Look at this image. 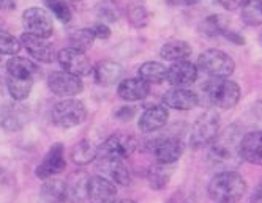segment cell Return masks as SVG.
Masks as SVG:
<instances>
[{"mask_svg":"<svg viewBox=\"0 0 262 203\" xmlns=\"http://www.w3.org/2000/svg\"><path fill=\"white\" fill-rule=\"evenodd\" d=\"M196 95L199 104L205 107L228 110L238 104L242 91L234 81L210 78L207 82H204L199 87V91Z\"/></svg>","mask_w":262,"mask_h":203,"instance_id":"6da1fadb","label":"cell"},{"mask_svg":"<svg viewBox=\"0 0 262 203\" xmlns=\"http://www.w3.org/2000/svg\"><path fill=\"white\" fill-rule=\"evenodd\" d=\"M242 133L237 124H229L223 129L221 133L213 139L212 148H210V159L218 167H224L231 170L232 167H238L242 164L240 156V140Z\"/></svg>","mask_w":262,"mask_h":203,"instance_id":"7a4b0ae2","label":"cell"},{"mask_svg":"<svg viewBox=\"0 0 262 203\" xmlns=\"http://www.w3.org/2000/svg\"><path fill=\"white\" fill-rule=\"evenodd\" d=\"M248 191V184L240 173L223 170L216 173L207 186L209 197L216 203H237Z\"/></svg>","mask_w":262,"mask_h":203,"instance_id":"3957f363","label":"cell"},{"mask_svg":"<svg viewBox=\"0 0 262 203\" xmlns=\"http://www.w3.org/2000/svg\"><path fill=\"white\" fill-rule=\"evenodd\" d=\"M198 71L213 79H229L235 71V62L229 54L220 49H207L198 57Z\"/></svg>","mask_w":262,"mask_h":203,"instance_id":"277c9868","label":"cell"},{"mask_svg":"<svg viewBox=\"0 0 262 203\" xmlns=\"http://www.w3.org/2000/svg\"><path fill=\"white\" fill-rule=\"evenodd\" d=\"M220 133V115L213 109L204 112L196 118L191 126L188 143L193 150H201L213 142V139Z\"/></svg>","mask_w":262,"mask_h":203,"instance_id":"5b68a950","label":"cell"},{"mask_svg":"<svg viewBox=\"0 0 262 203\" xmlns=\"http://www.w3.org/2000/svg\"><path fill=\"white\" fill-rule=\"evenodd\" d=\"M87 118V107L82 101L74 98H63L55 103L51 110V120L59 128H73Z\"/></svg>","mask_w":262,"mask_h":203,"instance_id":"8992f818","label":"cell"},{"mask_svg":"<svg viewBox=\"0 0 262 203\" xmlns=\"http://www.w3.org/2000/svg\"><path fill=\"white\" fill-rule=\"evenodd\" d=\"M138 148V140L135 136L126 133H116L107 137L100 146L97 158H112L125 161Z\"/></svg>","mask_w":262,"mask_h":203,"instance_id":"52a82bcc","label":"cell"},{"mask_svg":"<svg viewBox=\"0 0 262 203\" xmlns=\"http://www.w3.org/2000/svg\"><path fill=\"white\" fill-rule=\"evenodd\" d=\"M147 150L160 164H176L183 155V142L177 136H160L147 140Z\"/></svg>","mask_w":262,"mask_h":203,"instance_id":"ba28073f","label":"cell"},{"mask_svg":"<svg viewBox=\"0 0 262 203\" xmlns=\"http://www.w3.org/2000/svg\"><path fill=\"white\" fill-rule=\"evenodd\" d=\"M23 26L26 29V33L41 36V38H49L54 32L52 17L45 8L40 7L27 8L23 13Z\"/></svg>","mask_w":262,"mask_h":203,"instance_id":"9c48e42d","label":"cell"},{"mask_svg":"<svg viewBox=\"0 0 262 203\" xmlns=\"http://www.w3.org/2000/svg\"><path fill=\"white\" fill-rule=\"evenodd\" d=\"M30 109L19 101L7 103L0 107V128L7 133H17L29 123Z\"/></svg>","mask_w":262,"mask_h":203,"instance_id":"30bf717a","label":"cell"},{"mask_svg":"<svg viewBox=\"0 0 262 203\" xmlns=\"http://www.w3.org/2000/svg\"><path fill=\"white\" fill-rule=\"evenodd\" d=\"M48 87L55 96L60 98H73L79 95L84 90V84L81 78L73 76L65 71H54L48 78Z\"/></svg>","mask_w":262,"mask_h":203,"instance_id":"8fae6325","label":"cell"},{"mask_svg":"<svg viewBox=\"0 0 262 203\" xmlns=\"http://www.w3.org/2000/svg\"><path fill=\"white\" fill-rule=\"evenodd\" d=\"M57 60L60 66L63 68L65 72H70L73 76L78 78H85L92 74V65L90 60L87 59L85 52L76 50L73 47H65L57 52Z\"/></svg>","mask_w":262,"mask_h":203,"instance_id":"7c38bea8","label":"cell"},{"mask_svg":"<svg viewBox=\"0 0 262 203\" xmlns=\"http://www.w3.org/2000/svg\"><path fill=\"white\" fill-rule=\"evenodd\" d=\"M65 167H67V161H65L63 145L62 143H54L48 150L43 161L38 164V167H36V170H35V175L38 178H41V180H48L51 176L62 173L65 170Z\"/></svg>","mask_w":262,"mask_h":203,"instance_id":"4fadbf2b","label":"cell"},{"mask_svg":"<svg viewBox=\"0 0 262 203\" xmlns=\"http://www.w3.org/2000/svg\"><path fill=\"white\" fill-rule=\"evenodd\" d=\"M19 41H21V46L35 60L43 62V63H52L55 59H57V50H55V47L51 41H48V38L23 33Z\"/></svg>","mask_w":262,"mask_h":203,"instance_id":"5bb4252c","label":"cell"},{"mask_svg":"<svg viewBox=\"0 0 262 203\" xmlns=\"http://www.w3.org/2000/svg\"><path fill=\"white\" fill-rule=\"evenodd\" d=\"M117 198V186L101 175L90 176L87 183V200L90 203H111Z\"/></svg>","mask_w":262,"mask_h":203,"instance_id":"9a60e30c","label":"cell"},{"mask_svg":"<svg viewBox=\"0 0 262 203\" xmlns=\"http://www.w3.org/2000/svg\"><path fill=\"white\" fill-rule=\"evenodd\" d=\"M97 170L101 173V176L107 178L114 184L120 186H128L131 183V173L125 162L122 159H112V158H97Z\"/></svg>","mask_w":262,"mask_h":203,"instance_id":"2e32d148","label":"cell"},{"mask_svg":"<svg viewBox=\"0 0 262 203\" xmlns=\"http://www.w3.org/2000/svg\"><path fill=\"white\" fill-rule=\"evenodd\" d=\"M198 66L188 60H182L172 63L167 68V78L166 81L169 82L172 87H182V88H188L191 87L196 79H198Z\"/></svg>","mask_w":262,"mask_h":203,"instance_id":"e0dca14e","label":"cell"},{"mask_svg":"<svg viewBox=\"0 0 262 203\" xmlns=\"http://www.w3.org/2000/svg\"><path fill=\"white\" fill-rule=\"evenodd\" d=\"M199 104L196 91L182 88V87H172L163 95V106L171 107L176 110H191Z\"/></svg>","mask_w":262,"mask_h":203,"instance_id":"ac0fdd59","label":"cell"},{"mask_svg":"<svg viewBox=\"0 0 262 203\" xmlns=\"http://www.w3.org/2000/svg\"><path fill=\"white\" fill-rule=\"evenodd\" d=\"M167 118H169V112H167L166 106L158 104V106L148 107L139 117V121H138L139 131L144 134H150L154 131H158V129H161L167 123Z\"/></svg>","mask_w":262,"mask_h":203,"instance_id":"d6986e66","label":"cell"},{"mask_svg":"<svg viewBox=\"0 0 262 203\" xmlns=\"http://www.w3.org/2000/svg\"><path fill=\"white\" fill-rule=\"evenodd\" d=\"M240 156L250 164L262 165V129H256L242 137Z\"/></svg>","mask_w":262,"mask_h":203,"instance_id":"ffe728a7","label":"cell"},{"mask_svg":"<svg viewBox=\"0 0 262 203\" xmlns=\"http://www.w3.org/2000/svg\"><path fill=\"white\" fill-rule=\"evenodd\" d=\"M92 74L100 85H114L122 81L125 69L114 60H101L92 68Z\"/></svg>","mask_w":262,"mask_h":203,"instance_id":"44dd1931","label":"cell"},{"mask_svg":"<svg viewBox=\"0 0 262 203\" xmlns=\"http://www.w3.org/2000/svg\"><path fill=\"white\" fill-rule=\"evenodd\" d=\"M117 95L123 101H128V103L142 101L150 95V85L139 78L122 79L117 87Z\"/></svg>","mask_w":262,"mask_h":203,"instance_id":"7402d4cb","label":"cell"},{"mask_svg":"<svg viewBox=\"0 0 262 203\" xmlns=\"http://www.w3.org/2000/svg\"><path fill=\"white\" fill-rule=\"evenodd\" d=\"M193 54V47L191 44H188L186 41L182 40H174V41H167L166 44L161 46L160 49V55L167 60V62H182V60H188Z\"/></svg>","mask_w":262,"mask_h":203,"instance_id":"603a6c76","label":"cell"},{"mask_svg":"<svg viewBox=\"0 0 262 203\" xmlns=\"http://www.w3.org/2000/svg\"><path fill=\"white\" fill-rule=\"evenodd\" d=\"M40 68L36 66L33 62L24 57H13L7 62V74L13 78H21V79H33L35 74H38Z\"/></svg>","mask_w":262,"mask_h":203,"instance_id":"cb8c5ba5","label":"cell"},{"mask_svg":"<svg viewBox=\"0 0 262 203\" xmlns=\"http://www.w3.org/2000/svg\"><path fill=\"white\" fill-rule=\"evenodd\" d=\"M41 200L43 203H65L68 200L67 184L57 178H48L41 188Z\"/></svg>","mask_w":262,"mask_h":203,"instance_id":"d4e9b609","label":"cell"},{"mask_svg":"<svg viewBox=\"0 0 262 203\" xmlns=\"http://www.w3.org/2000/svg\"><path fill=\"white\" fill-rule=\"evenodd\" d=\"M87 183L89 176L84 172L73 173L70 180L65 181L68 200H71L73 203H82L87 198Z\"/></svg>","mask_w":262,"mask_h":203,"instance_id":"484cf974","label":"cell"},{"mask_svg":"<svg viewBox=\"0 0 262 203\" xmlns=\"http://www.w3.org/2000/svg\"><path fill=\"white\" fill-rule=\"evenodd\" d=\"M138 74H139V79H142L148 85L161 84L167 78V69L164 65H161L158 62H145L139 66Z\"/></svg>","mask_w":262,"mask_h":203,"instance_id":"4316f807","label":"cell"},{"mask_svg":"<svg viewBox=\"0 0 262 203\" xmlns=\"http://www.w3.org/2000/svg\"><path fill=\"white\" fill-rule=\"evenodd\" d=\"M172 172H174L172 164L157 162V165H152L150 170H148V184H150V188L155 191H161L163 188H166Z\"/></svg>","mask_w":262,"mask_h":203,"instance_id":"83f0119b","label":"cell"},{"mask_svg":"<svg viewBox=\"0 0 262 203\" xmlns=\"http://www.w3.org/2000/svg\"><path fill=\"white\" fill-rule=\"evenodd\" d=\"M97 153H98V146L93 145L90 140L84 139L79 143H76L71 150V159L74 164L78 165H85L92 161L97 159Z\"/></svg>","mask_w":262,"mask_h":203,"instance_id":"f1b7e54d","label":"cell"},{"mask_svg":"<svg viewBox=\"0 0 262 203\" xmlns=\"http://www.w3.org/2000/svg\"><path fill=\"white\" fill-rule=\"evenodd\" d=\"M33 87V79H21L7 74V88L14 101H24L30 96Z\"/></svg>","mask_w":262,"mask_h":203,"instance_id":"f546056e","label":"cell"},{"mask_svg":"<svg viewBox=\"0 0 262 203\" xmlns=\"http://www.w3.org/2000/svg\"><path fill=\"white\" fill-rule=\"evenodd\" d=\"M240 17L248 26H262V0H243Z\"/></svg>","mask_w":262,"mask_h":203,"instance_id":"4dcf8cb0","label":"cell"},{"mask_svg":"<svg viewBox=\"0 0 262 203\" xmlns=\"http://www.w3.org/2000/svg\"><path fill=\"white\" fill-rule=\"evenodd\" d=\"M68 43L70 47L85 52L95 43V35H93L92 29H76L68 35Z\"/></svg>","mask_w":262,"mask_h":203,"instance_id":"1f68e13d","label":"cell"},{"mask_svg":"<svg viewBox=\"0 0 262 203\" xmlns=\"http://www.w3.org/2000/svg\"><path fill=\"white\" fill-rule=\"evenodd\" d=\"M201 30L207 36H224V33L228 32V22L223 16L212 14L204 19V22L201 24Z\"/></svg>","mask_w":262,"mask_h":203,"instance_id":"d6a6232c","label":"cell"},{"mask_svg":"<svg viewBox=\"0 0 262 203\" xmlns=\"http://www.w3.org/2000/svg\"><path fill=\"white\" fill-rule=\"evenodd\" d=\"M97 16L106 22H116L120 17V10L114 0H101L97 5Z\"/></svg>","mask_w":262,"mask_h":203,"instance_id":"836d02e7","label":"cell"},{"mask_svg":"<svg viewBox=\"0 0 262 203\" xmlns=\"http://www.w3.org/2000/svg\"><path fill=\"white\" fill-rule=\"evenodd\" d=\"M21 41L16 38L14 35L0 30V55H17L21 50Z\"/></svg>","mask_w":262,"mask_h":203,"instance_id":"e575fe53","label":"cell"},{"mask_svg":"<svg viewBox=\"0 0 262 203\" xmlns=\"http://www.w3.org/2000/svg\"><path fill=\"white\" fill-rule=\"evenodd\" d=\"M43 2L49 8V11H52V14H55V17H57L59 21H62V22L71 21V8L65 0H43Z\"/></svg>","mask_w":262,"mask_h":203,"instance_id":"d590c367","label":"cell"},{"mask_svg":"<svg viewBox=\"0 0 262 203\" xmlns=\"http://www.w3.org/2000/svg\"><path fill=\"white\" fill-rule=\"evenodd\" d=\"M128 21L133 27H144L148 21V13L144 5L141 4H131L128 7Z\"/></svg>","mask_w":262,"mask_h":203,"instance_id":"8d00e7d4","label":"cell"},{"mask_svg":"<svg viewBox=\"0 0 262 203\" xmlns=\"http://www.w3.org/2000/svg\"><path fill=\"white\" fill-rule=\"evenodd\" d=\"M92 32L95 35V38L100 40H107L111 36V29L106 24H97L95 27H92Z\"/></svg>","mask_w":262,"mask_h":203,"instance_id":"74e56055","label":"cell"},{"mask_svg":"<svg viewBox=\"0 0 262 203\" xmlns=\"http://www.w3.org/2000/svg\"><path fill=\"white\" fill-rule=\"evenodd\" d=\"M135 114H136V109H135L133 106H125V107H122L120 110H117L116 117H117L119 120L128 121V120H131V118L135 117Z\"/></svg>","mask_w":262,"mask_h":203,"instance_id":"f35d334b","label":"cell"},{"mask_svg":"<svg viewBox=\"0 0 262 203\" xmlns=\"http://www.w3.org/2000/svg\"><path fill=\"white\" fill-rule=\"evenodd\" d=\"M218 4H220L224 10L234 11V10H237V8H240V7H242L243 0H218Z\"/></svg>","mask_w":262,"mask_h":203,"instance_id":"ab89813d","label":"cell"},{"mask_svg":"<svg viewBox=\"0 0 262 203\" xmlns=\"http://www.w3.org/2000/svg\"><path fill=\"white\" fill-rule=\"evenodd\" d=\"M166 2L171 5H176V7H191V5L199 4L201 0H166Z\"/></svg>","mask_w":262,"mask_h":203,"instance_id":"60d3db41","label":"cell"},{"mask_svg":"<svg viewBox=\"0 0 262 203\" xmlns=\"http://www.w3.org/2000/svg\"><path fill=\"white\" fill-rule=\"evenodd\" d=\"M250 203H262V180H260V183L257 184V188L254 189Z\"/></svg>","mask_w":262,"mask_h":203,"instance_id":"b9f144b4","label":"cell"},{"mask_svg":"<svg viewBox=\"0 0 262 203\" xmlns=\"http://www.w3.org/2000/svg\"><path fill=\"white\" fill-rule=\"evenodd\" d=\"M16 8V0H0V11H13Z\"/></svg>","mask_w":262,"mask_h":203,"instance_id":"7bdbcfd3","label":"cell"},{"mask_svg":"<svg viewBox=\"0 0 262 203\" xmlns=\"http://www.w3.org/2000/svg\"><path fill=\"white\" fill-rule=\"evenodd\" d=\"M4 74H7V63H4L2 57H0V78H2Z\"/></svg>","mask_w":262,"mask_h":203,"instance_id":"ee69618b","label":"cell"},{"mask_svg":"<svg viewBox=\"0 0 262 203\" xmlns=\"http://www.w3.org/2000/svg\"><path fill=\"white\" fill-rule=\"evenodd\" d=\"M111 203H136L135 200H131V198H116V200H112Z\"/></svg>","mask_w":262,"mask_h":203,"instance_id":"f6af8a7d","label":"cell"},{"mask_svg":"<svg viewBox=\"0 0 262 203\" xmlns=\"http://www.w3.org/2000/svg\"><path fill=\"white\" fill-rule=\"evenodd\" d=\"M65 2H67V4H68V2H74V4H78L79 0H65Z\"/></svg>","mask_w":262,"mask_h":203,"instance_id":"bcb514c9","label":"cell"}]
</instances>
